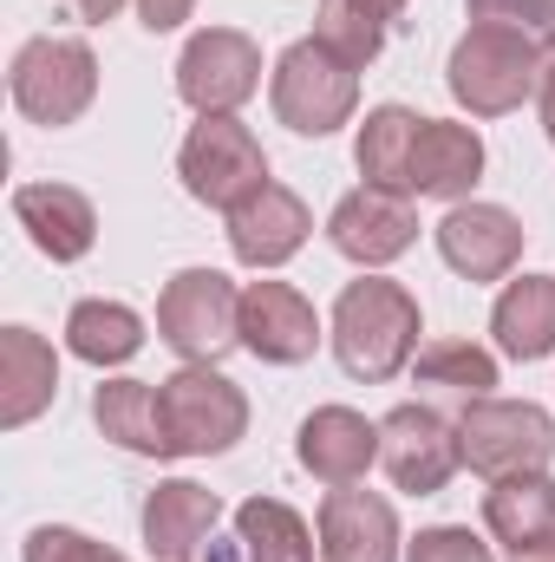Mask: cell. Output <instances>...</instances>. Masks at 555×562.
Returning a JSON list of instances; mask_svg holds the SVG:
<instances>
[{"label": "cell", "mask_w": 555, "mask_h": 562, "mask_svg": "<svg viewBox=\"0 0 555 562\" xmlns=\"http://www.w3.org/2000/svg\"><path fill=\"white\" fill-rule=\"evenodd\" d=\"M418 334H424V314H418V294L406 281H386L380 269L340 288L333 314H327V340H333V360L347 380H366V386H386L399 380L418 360Z\"/></svg>", "instance_id": "6da1fadb"}, {"label": "cell", "mask_w": 555, "mask_h": 562, "mask_svg": "<svg viewBox=\"0 0 555 562\" xmlns=\"http://www.w3.org/2000/svg\"><path fill=\"white\" fill-rule=\"evenodd\" d=\"M536 86H543V46L530 33H510V26L471 20V33L444 59V92L471 119H503L523 99H536Z\"/></svg>", "instance_id": "7a4b0ae2"}, {"label": "cell", "mask_w": 555, "mask_h": 562, "mask_svg": "<svg viewBox=\"0 0 555 562\" xmlns=\"http://www.w3.org/2000/svg\"><path fill=\"white\" fill-rule=\"evenodd\" d=\"M7 92H13V112L26 125H46V132H66L92 112L99 99V53L79 40V33H39L13 53L7 66Z\"/></svg>", "instance_id": "3957f363"}, {"label": "cell", "mask_w": 555, "mask_h": 562, "mask_svg": "<svg viewBox=\"0 0 555 562\" xmlns=\"http://www.w3.org/2000/svg\"><path fill=\"white\" fill-rule=\"evenodd\" d=\"M269 105L294 138H333L340 125H353L360 112V66H347L340 53H327L314 33L294 40L269 72Z\"/></svg>", "instance_id": "277c9868"}, {"label": "cell", "mask_w": 555, "mask_h": 562, "mask_svg": "<svg viewBox=\"0 0 555 562\" xmlns=\"http://www.w3.org/2000/svg\"><path fill=\"white\" fill-rule=\"evenodd\" d=\"M157 340L183 367H216L242 347V288L223 269H177L157 294Z\"/></svg>", "instance_id": "5b68a950"}, {"label": "cell", "mask_w": 555, "mask_h": 562, "mask_svg": "<svg viewBox=\"0 0 555 562\" xmlns=\"http://www.w3.org/2000/svg\"><path fill=\"white\" fill-rule=\"evenodd\" d=\"M157 406L177 458H223L249 431V393L216 367H177L170 380H157Z\"/></svg>", "instance_id": "8992f818"}, {"label": "cell", "mask_w": 555, "mask_h": 562, "mask_svg": "<svg viewBox=\"0 0 555 562\" xmlns=\"http://www.w3.org/2000/svg\"><path fill=\"white\" fill-rule=\"evenodd\" d=\"M457 451L477 477H523V471H550L555 458V419L536 400H471L457 413Z\"/></svg>", "instance_id": "52a82bcc"}, {"label": "cell", "mask_w": 555, "mask_h": 562, "mask_svg": "<svg viewBox=\"0 0 555 562\" xmlns=\"http://www.w3.org/2000/svg\"><path fill=\"white\" fill-rule=\"evenodd\" d=\"M262 92V46L242 26H203L177 53V99L196 119H236Z\"/></svg>", "instance_id": "ba28073f"}, {"label": "cell", "mask_w": 555, "mask_h": 562, "mask_svg": "<svg viewBox=\"0 0 555 562\" xmlns=\"http://www.w3.org/2000/svg\"><path fill=\"white\" fill-rule=\"evenodd\" d=\"M177 177L196 203L229 216L236 203H249L269 183V150L242 119H196L183 150H177Z\"/></svg>", "instance_id": "9c48e42d"}, {"label": "cell", "mask_w": 555, "mask_h": 562, "mask_svg": "<svg viewBox=\"0 0 555 562\" xmlns=\"http://www.w3.org/2000/svg\"><path fill=\"white\" fill-rule=\"evenodd\" d=\"M380 464H386V477H393V491H406V497H438L451 477H457V464H464V451H457V425L444 419L438 406H393L386 419H380Z\"/></svg>", "instance_id": "30bf717a"}, {"label": "cell", "mask_w": 555, "mask_h": 562, "mask_svg": "<svg viewBox=\"0 0 555 562\" xmlns=\"http://www.w3.org/2000/svg\"><path fill=\"white\" fill-rule=\"evenodd\" d=\"M327 243H333L353 269H366V276L386 269V262H399V256L418 243L412 196H399V190H373V183L347 190V196L333 203V216H327Z\"/></svg>", "instance_id": "8fae6325"}, {"label": "cell", "mask_w": 555, "mask_h": 562, "mask_svg": "<svg viewBox=\"0 0 555 562\" xmlns=\"http://www.w3.org/2000/svg\"><path fill=\"white\" fill-rule=\"evenodd\" d=\"M431 236H438L444 269L464 281H510L517 262H523V223L503 203H477V196L451 203Z\"/></svg>", "instance_id": "7c38bea8"}, {"label": "cell", "mask_w": 555, "mask_h": 562, "mask_svg": "<svg viewBox=\"0 0 555 562\" xmlns=\"http://www.w3.org/2000/svg\"><path fill=\"white\" fill-rule=\"evenodd\" d=\"M229 229V256L242 262V269H256V276H275L281 262H294L301 249H307V236H314V210L287 190V183H262L249 203H236L229 216H223Z\"/></svg>", "instance_id": "4fadbf2b"}, {"label": "cell", "mask_w": 555, "mask_h": 562, "mask_svg": "<svg viewBox=\"0 0 555 562\" xmlns=\"http://www.w3.org/2000/svg\"><path fill=\"white\" fill-rule=\"evenodd\" d=\"M314 537H320V562H399V550H406L399 510L360 484H333L320 497Z\"/></svg>", "instance_id": "5bb4252c"}, {"label": "cell", "mask_w": 555, "mask_h": 562, "mask_svg": "<svg viewBox=\"0 0 555 562\" xmlns=\"http://www.w3.org/2000/svg\"><path fill=\"white\" fill-rule=\"evenodd\" d=\"M242 347L262 367H301L320 347V314L287 281H249L242 288Z\"/></svg>", "instance_id": "9a60e30c"}, {"label": "cell", "mask_w": 555, "mask_h": 562, "mask_svg": "<svg viewBox=\"0 0 555 562\" xmlns=\"http://www.w3.org/2000/svg\"><path fill=\"white\" fill-rule=\"evenodd\" d=\"M144 524V550L157 562H203L216 524H223V497L203 491L196 477H163L138 510Z\"/></svg>", "instance_id": "2e32d148"}, {"label": "cell", "mask_w": 555, "mask_h": 562, "mask_svg": "<svg viewBox=\"0 0 555 562\" xmlns=\"http://www.w3.org/2000/svg\"><path fill=\"white\" fill-rule=\"evenodd\" d=\"M294 458L320 484H360L380 464V425L353 406H314L294 431Z\"/></svg>", "instance_id": "e0dca14e"}, {"label": "cell", "mask_w": 555, "mask_h": 562, "mask_svg": "<svg viewBox=\"0 0 555 562\" xmlns=\"http://www.w3.org/2000/svg\"><path fill=\"white\" fill-rule=\"evenodd\" d=\"M13 223L46 262H86L99 243V210L72 183H20L13 190Z\"/></svg>", "instance_id": "ac0fdd59"}, {"label": "cell", "mask_w": 555, "mask_h": 562, "mask_svg": "<svg viewBox=\"0 0 555 562\" xmlns=\"http://www.w3.org/2000/svg\"><path fill=\"white\" fill-rule=\"evenodd\" d=\"M477 183H484V138H477V125L424 119L418 125V144H412V196L471 203Z\"/></svg>", "instance_id": "d6986e66"}, {"label": "cell", "mask_w": 555, "mask_h": 562, "mask_svg": "<svg viewBox=\"0 0 555 562\" xmlns=\"http://www.w3.org/2000/svg\"><path fill=\"white\" fill-rule=\"evenodd\" d=\"M59 393V353L33 327H0V425H33Z\"/></svg>", "instance_id": "ffe728a7"}, {"label": "cell", "mask_w": 555, "mask_h": 562, "mask_svg": "<svg viewBox=\"0 0 555 562\" xmlns=\"http://www.w3.org/2000/svg\"><path fill=\"white\" fill-rule=\"evenodd\" d=\"M484 530H490V543H503L510 557L550 543L555 537V477L550 471L497 477V484L484 491Z\"/></svg>", "instance_id": "44dd1931"}, {"label": "cell", "mask_w": 555, "mask_h": 562, "mask_svg": "<svg viewBox=\"0 0 555 562\" xmlns=\"http://www.w3.org/2000/svg\"><path fill=\"white\" fill-rule=\"evenodd\" d=\"M412 386L424 393V406H471V400H490L497 386V353L477 347V340H424L412 360Z\"/></svg>", "instance_id": "7402d4cb"}, {"label": "cell", "mask_w": 555, "mask_h": 562, "mask_svg": "<svg viewBox=\"0 0 555 562\" xmlns=\"http://www.w3.org/2000/svg\"><path fill=\"white\" fill-rule=\"evenodd\" d=\"M490 334H497V353H510V360H550L555 353V276L503 281V294L490 307Z\"/></svg>", "instance_id": "603a6c76"}, {"label": "cell", "mask_w": 555, "mask_h": 562, "mask_svg": "<svg viewBox=\"0 0 555 562\" xmlns=\"http://www.w3.org/2000/svg\"><path fill=\"white\" fill-rule=\"evenodd\" d=\"M418 119L412 105H373L360 119V138H353V164L373 190H399L412 196V144H418Z\"/></svg>", "instance_id": "cb8c5ba5"}, {"label": "cell", "mask_w": 555, "mask_h": 562, "mask_svg": "<svg viewBox=\"0 0 555 562\" xmlns=\"http://www.w3.org/2000/svg\"><path fill=\"white\" fill-rule=\"evenodd\" d=\"M92 419H99V431H105L112 445H125V451H138V458H177L150 380H105V386L92 393Z\"/></svg>", "instance_id": "d4e9b609"}, {"label": "cell", "mask_w": 555, "mask_h": 562, "mask_svg": "<svg viewBox=\"0 0 555 562\" xmlns=\"http://www.w3.org/2000/svg\"><path fill=\"white\" fill-rule=\"evenodd\" d=\"M66 347H72V360H86L99 373L125 367V360L144 353V314L125 307V301H79L66 314Z\"/></svg>", "instance_id": "484cf974"}, {"label": "cell", "mask_w": 555, "mask_h": 562, "mask_svg": "<svg viewBox=\"0 0 555 562\" xmlns=\"http://www.w3.org/2000/svg\"><path fill=\"white\" fill-rule=\"evenodd\" d=\"M236 543H242V562H314V530L294 504L281 497H249L236 510Z\"/></svg>", "instance_id": "4316f807"}, {"label": "cell", "mask_w": 555, "mask_h": 562, "mask_svg": "<svg viewBox=\"0 0 555 562\" xmlns=\"http://www.w3.org/2000/svg\"><path fill=\"white\" fill-rule=\"evenodd\" d=\"M386 20H373L366 7H353V0H320L314 7V40L327 46V53H340L347 66H373L380 53H386Z\"/></svg>", "instance_id": "83f0119b"}, {"label": "cell", "mask_w": 555, "mask_h": 562, "mask_svg": "<svg viewBox=\"0 0 555 562\" xmlns=\"http://www.w3.org/2000/svg\"><path fill=\"white\" fill-rule=\"evenodd\" d=\"M20 562H132V557H118L112 543H99V537H86V530L39 524V530L20 543Z\"/></svg>", "instance_id": "f1b7e54d"}, {"label": "cell", "mask_w": 555, "mask_h": 562, "mask_svg": "<svg viewBox=\"0 0 555 562\" xmlns=\"http://www.w3.org/2000/svg\"><path fill=\"white\" fill-rule=\"evenodd\" d=\"M406 562H497V550L471 524H431L406 543Z\"/></svg>", "instance_id": "f546056e"}, {"label": "cell", "mask_w": 555, "mask_h": 562, "mask_svg": "<svg viewBox=\"0 0 555 562\" xmlns=\"http://www.w3.org/2000/svg\"><path fill=\"white\" fill-rule=\"evenodd\" d=\"M471 20L484 26H510V33H530L536 46L555 40V0H464Z\"/></svg>", "instance_id": "4dcf8cb0"}, {"label": "cell", "mask_w": 555, "mask_h": 562, "mask_svg": "<svg viewBox=\"0 0 555 562\" xmlns=\"http://www.w3.org/2000/svg\"><path fill=\"white\" fill-rule=\"evenodd\" d=\"M190 13H196V0H138L144 33H177V26H183Z\"/></svg>", "instance_id": "1f68e13d"}, {"label": "cell", "mask_w": 555, "mask_h": 562, "mask_svg": "<svg viewBox=\"0 0 555 562\" xmlns=\"http://www.w3.org/2000/svg\"><path fill=\"white\" fill-rule=\"evenodd\" d=\"M536 112H543V132L555 144V40L543 46V86H536Z\"/></svg>", "instance_id": "d6a6232c"}, {"label": "cell", "mask_w": 555, "mask_h": 562, "mask_svg": "<svg viewBox=\"0 0 555 562\" xmlns=\"http://www.w3.org/2000/svg\"><path fill=\"white\" fill-rule=\"evenodd\" d=\"M353 7H366L373 20H386V26H393V20H406V7H412V0H353Z\"/></svg>", "instance_id": "836d02e7"}, {"label": "cell", "mask_w": 555, "mask_h": 562, "mask_svg": "<svg viewBox=\"0 0 555 562\" xmlns=\"http://www.w3.org/2000/svg\"><path fill=\"white\" fill-rule=\"evenodd\" d=\"M72 7H79V20H112L125 0H72Z\"/></svg>", "instance_id": "e575fe53"}, {"label": "cell", "mask_w": 555, "mask_h": 562, "mask_svg": "<svg viewBox=\"0 0 555 562\" xmlns=\"http://www.w3.org/2000/svg\"><path fill=\"white\" fill-rule=\"evenodd\" d=\"M517 562H555V537H550V543H536V550H523Z\"/></svg>", "instance_id": "d590c367"}]
</instances>
